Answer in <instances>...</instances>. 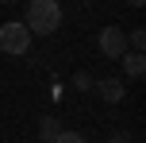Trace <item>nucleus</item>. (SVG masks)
<instances>
[{"instance_id":"nucleus-5","label":"nucleus","mask_w":146,"mask_h":143,"mask_svg":"<svg viewBox=\"0 0 146 143\" xmlns=\"http://www.w3.org/2000/svg\"><path fill=\"white\" fill-rule=\"evenodd\" d=\"M119 62H123V74H127V77H142V74H146V58H142L139 50H127Z\"/></svg>"},{"instance_id":"nucleus-6","label":"nucleus","mask_w":146,"mask_h":143,"mask_svg":"<svg viewBox=\"0 0 146 143\" xmlns=\"http://www.w3.org/2000/svg\"><path fill=\"white\" fill-rule=\"evenodd\" d=\"M58 136H62V124L54 120V116H42V120H38V139H42V143H54Z\"/></svg>"},{"instance_id":"nucleus-11","label":"nucleus","mask_w":146,"mask_h":143,"mask_svg":"<svg viewBox=\"0 0 146 143\" xmlns=\"http://www.w3.org/2000/svg\"><path fill=\"white\" fill-rule=\"evenodd\" d=\"M127 4H131V8H142V4H146V0H127Z\"/></svg>"},{"instance_id":"nucleus-12","label":"nucleus","mask_w":146,"mask_h":143,"mask_svg":"<svg viewBox=\"0 0 146 143\" xmlns=\"http://www.w3.org/2000/svg\"><path fill=\"white\" fill-rule=\"evenodd\" d=\"M0 4H15V0H0Z\"/></svg>"},{"instance_id":"nucleus-2","label":"nucleus","mask_w":146,"mask_h":143,"mask_svg":"<svg viewBox=\"0 0 146 143\" xmlns=\"http://www.w3.org/2000/svg\"><path fill=\"white\" fill-rule=\"evenodd\" d=\"M0 50L4 54H27L31 50V31L23 23H4L0 27Z\"/></svg>"},{"instance_id":"nucleus-10","label":"nucleus","mask_w":146,"mask_h":143,"mask_svg":"<svg viewBox=\"0 0 146 143\" xmlns=\"http://www.w3.org/2000/svg\"><path fill=\"white\" fill-rule=\"evenodd\" d=\"M108 143H131V136H127V132H115V136H111Z\"/></svg>"},{"instance_id":"nucleus-3","label":"nucleus","mask_w":146,"mask_h":143,"mask_svg":"<svg viewBox=\"0 0 146 143\" xmlns=\"http://www.w3.org/2000/svg\"><path fill=\"white\" fill-rule=\"evenodd\" d=\"M96 43H100V54H104V58H123V54H127V35H123V27H104Z\"/></svg>"},{"instance_id":"nucleus-7","label":"nucleus","mask_w":146,"mask_h":143,"mask_svg":"<svg viewBox=\"0 0 146 143\" xmlns=\"http://www.w3.org/2000/svg\"><path fill=\"white\" fill-rule=\"evenodd\" d=\"M73 89L88 93V89H92V74H88V70H77V74H73Z\"/></svg>"},{"instance_id":"nucleus-9","label":"nucleus","mask_w":146,"mask_h":143,"mask_svg":"<svg viewBox=\"0 0 146 143\" xmlns=\"http://www.w3.org/2000/svg\"><path fill=\"white\" fill-rule=\"evenodd\" d=\"M54 143H88V139L81 136V132H66V128H62V136L54 139Z\"/></svg>"},{"instance_id":"nucleus-4","label":"nucleus","mask_w":146,"mask_h":143,"mask_svg":"<svg viewBox=\"0 0 146 143\" xmlns=\"http://www.w3.org/2000/svg\"><path fill=\"white\" fill-rule=\"evenodd\" d=\"M96 93H100L108 105H123V81H119V77H100V81H96Z\"/></svg>"},{"instance_id":"nucleus-8","label":"nucleus","mask_w":146,"mask_h":143,"mask_svg":"<svg viewBox=\"0 0 146 143\" xmlns=\"http://www.w3.org/2000/svg\"><path fill=\"white\" fill-rule=\"evenodd\" d=\"M127 46H131V50H139V54H142V46H146V31H142V27H135L131 35H127Z\"/></svg>"},{"instance_id":"nucleus-1","label":"nucleus","mask_w":146,"mask_h":143,"mask_svg":"<svg viewBox=\"0 0 146 143\" xmlns=\"http://www.w3.org/2000/svg\"><path fill=\"white\" fill-rule=\"evenodd\" d=\"M23 27L31 35H54L62 27V4L58 0H31L27 15H23Z\"/></svg>"}]
</instances>
